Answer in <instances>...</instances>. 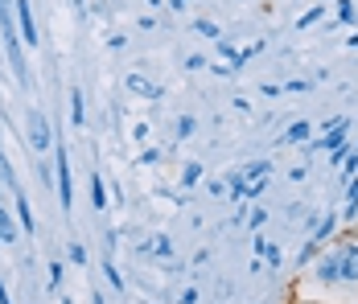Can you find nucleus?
<instances>
[{
    "instance_id": "f257e3e1",
    "label": "nucleus",
    "mask_w": 358,
    "mask_h": 304,
    "mask_svg": "<svg viewBox=\"0 0 358 304\" xmlns=\"http://www.w3.org/2000/svg\"><path fill=\"white\" fill-rule=\"evenodd\" d=\"M268 173H272V161L264 157V161H251L243 169L227 173V189H231V202H251V198H259L264 189H268Z\"/></svg>"
},
{
    "instance_id": "f03ea898",
    "label": "nucleus",
    "mask_w": 358,
    "mask_h": 304,
    "mask_svg": "<svg viewBox=\"0 0 358 304\" xmlns=\"http://www.w3.org/2000/svg\"><path fill=\"white\" fill-rule=\"evenodd\" d=\"M54 177H58V202H62V210L71 214L74 205V185H71V157H66V144L54 136Z\"/></svg>"
},
{
    "instance_id": "7ed1b4c3",
    "label": "nucleus",
    "mask_w": 358,
    "mask_h": 304,
    "mask_svg": "<svg viewBox=\"0 0 358 304\" xmlns=\"http://www.w3.org/2000/svg\"><path fill=\"white\" fill-rule=\"evenodd\" d=\"M25 132H29V148H34V152L54 148V128H50V120H45V111H41V107H34V111H29Z\"/></svg>"
},
{
    "instance_id": "20e7f679",
    "label": "nucleus",
    "mask_w": 358,
    "mask_h": 304,
    "mask_svg": "<svg viewBox=\"0 0 358 304\" xmlns=\"http://www.w3.org/2000/svg\"><path fill=\"white\" fill-rule=\"evenodd\" d=\"M13 17H17V34L25 50H37V21H34V0H13Z\"/></svg>"
},
{
    "instance_id": "39448f33",
    "label": "nucleus",
    "mask_w": 358,
    "mask_h": 304,
    "mask_svg": "<svg viewBox=\"0 0 358 304\" xmlns=\"http://www.w3.org/2000/svg\"><path fill=\"white\" fill-rule=\"evenodd\" d=\"M338 275H342V284H358V243L338 247Z\"/></svg>"
},
{
    "instance_id": "423d86ee",
    "label": "nucleus",
    "mask_w": 358,
    "mask_h": 304,
    "mask_svg": "<svg viewBox=\"0 0 358 304\" xmlns=\"http://www.w3.org/2000/svg\"><path fill=\"white\" fill-rule=\"evenodd\" d=\"M124 87H128V91H132V95H141V99H165V87H161V82H152V78H148V74H128V78H124Z\"/></svg>"
},
{
    "instance_id": "0eeeda50",
    "label": "nucleus",
    "mask_w": 358,
    "mask_h": 304,
    "mask_svg": "<svg viewBox=\"0 0 358 304\" xmlns=\"http://www.w3.org/2000/svg\"><path fill=\"white\" fill-rule=\"evenodd\" d=\"M313 275H317V284H342V275H338V251H322L317 259H313Z\"/></svg>"
},
{
    "instance_id": "6e6552de",
    "label": "nucleus",
    "mask_w": 358,
    "mask_h": 304,
    "mask_svg": "<svg viewBox=\"0 0 358 304\" xmlns=\"http://www.w3.org/2000/svg\"><path fill=\"white\" fill-rule=\"evenodd\" d=\"M338 222H342L338 214H329V218H322V222L313 226V238H309V247H317V251H325V243H329V238L338 235Z\"/></svg>"
},
{
    "instance_id": "1a4fd4ad",
    "label": "nucleus",
    "mask_w": 358,
    "mask_h": 304,
    "mask_svg": "<svg viewBox=\"0 0 358 304\" xmlns=\"http://www.w3.org/2000/svg\"><path fill=\"white\" fill-rule=\"evenodd\" d=\"M141 255H157V259H169V255H173V238H169V235H152L148 243H141Z\"/></svg>"
},
{
    "instance_id": "9d476101",
    "label": "nucleus",
    "mask_w": 358,
    "mask_h": 304,
    "mask_svg": "<svg viewBox=\"0 0 358 304\" xmlns=\"http://www.w3.org/2000/svg\"><path fill=\"white\" fill-rule=\"evenodd\" d=\"M309 136H313V128H309L305 120H296V124H288V128H285L280 144H309Z\"/></svg>"
},
{
    "instance_id": "9b49d317",
    "label": "nucleus",
    "mask_w": 358,
    "mask_h": 304,
    "mask_svg": "<svg viewBox=\"0 0 358 304\" xmlns=\"http://www.w3.org/2000/svg\"><path fill=\"white\" fill-rule=\"evenodd\" d=\"M71 124L74 128L87 124V107H83V91H78V87H71Z\"/></svg>"
},
{
    "instance_id": "f8f14e48",
    "label": "nucleus",
    "mask_w": 358,
    "mask_h": 304,
    "mask_svg": "<svg viewBox=\"0 0 358 304\" xmlns=\"http://www.w3.org/2000/svg\"><path fill=\"white\" fill-rule=\"evenodd\" d=\"M325 13H329V8H325V0H322V4H313V8H305V13L296 17V29H309V25H317Z\"/></svg>"
},
{
    "instance_id": "ddd939ff",
    "label": "nucleus",
    "mask_w": 358,
    "mask_h": 304,
    "mask_svg": "<svg viewBox=\"0 0 358 304\" xmlns=\"http://www.w3.org/2000/svg\"><path fill=\"white\" fill-rule=\"evenodd\" d=\"M91 205H95V210H108V185H103L99 173L91 177Z\"/></svg>"
},
{
    "instance_id": "4468645a",
    "label": "nucleus",
    "mask_w": 358,
    "mask_h": 304,
    "mask_svg": "<svg viewBox=\"0 0 358 304\" xmlns=\"http://www.w3.org/2000/svg\"><path fill=\"white\" fill-rule=\"evenodd\" d=\"M202 177H206V169H202V165H198V161H189V165H185V169H181V189H194V185H198V181H202Z\"/></svg>"
},
{
    "instance_id": "2eb2a0df",
    "label": "nucleus",
    "mask_w": 358,
    "mask_h": 304,
    "mask_svg": "<svg viewBox=\"0 0 358 304\" xmlns=\"http://www.w3.org/2000/svg\"><path fill=\"white\" fill-rule=\"evenodd\" d=\"M17 238V222L8 214V205H0V243H13Z\"/></svg>"
},
{
    "instance_id": "dca6fc26",
    "label": "nucleus",
    "mask_w": 358,
    "mask_h": 304,
    "mask_svg": "<svg viewBox=\"0 0 358 304\" xmlns=\"http://www.w3.org/2000/svg\"><path fill=\"white\" fill-rule=\"evenodd\" d=\"M17 218H21V226H25V231H34L37 222H34V210H29V202H25V194H21V189H17Z\"/></svg>"
},
{
    "instance_id": "f3484780",
    "label": "nucleus",
    "mask_w": 358,
    "mask_h": 304,
    "mask_svg": "<svg viewBox=\"0 0 358 304\" xmlns=\"http://www.w3.org/2000/svg\"><path fill=\"white\" fill-rule=\"evenodd\" d=\"M334 8H338V21H342V25H358V4L355 0H338Z\"/></svg>"
},
{
    "instance_id": "a211bd4d",
    "label": "nucleus",
    "mask_w": 358,
    "mask_h": 304,
    "mask_svg": "<svg viewBox=\"0 0 358 304\" xmlns=\"http://www.w3.org/2000/svg\"><path fill=\"white\" fill-rule=\"evenodd\" d=\"M255 255H259V259H268V263H272V268H276V263H280V251H276V247H272V243H268V238H255Z\"/></svg>"
},
{
    "instance_id": "6ab92c4d",
    "label": "nucleus",
    "mask_w": 358,
    "mask_h": 304,
    "mask_svg": "<svg viewBox=\"0 0 358 304\" xmlns=\"http://www.w3.org/2000/svg\"><path fill=\"white\" fill-rule=\"evenodd\" d=\"M215 50L222 54V58H231V70H235V62H239V45H235L231 37H218V41H215Z\"/></svg>"
},
{
    "instance_id": "aec40b11",
    "label": "nucleus",
    "mask_w": 358,
    "mask_h": 304,
    "mask_svg": "<svg viewBox=\"0 0 358 304\" xmlns=\"http://www.w3.org/2000/svg\"><path fill=\"white\" fill-rule=\"evenodd\" d=\"M194 34H202V37H210V41H218V37H222V29H218L215 21H194Z\"/></svg>"
},
{
    "instance_id": "412c9836",
    "label": "nucleus",
    "mask_w": 358,
    "mask_h": 304,
    "mask_svg": "<svg viewBox=\"0 0 358 304\" xmlns=\"http://www.w3.org/2000/svg\"><path fill=\"white\" fill-rule=\"evenodd\" d=\"M103 275H108V284L115 288V292H124V275L115 271V263H103Z\"/></svg>"
},
{
    "instance_id": "4be33fe9",
    "label": "nucleus",
    "mask_w": 358,
    "mask_h": 304,
    "mask_svg": "<svg viewBox=\"0 0 358 304\" xmlns=\"http://www.w3.org/2000/svg\"><path fill=\"white\" fill-rule=\"evenodd\" d=\"M194 128H198V124H194V115H181V120H178V140H189Z\"/></svg>"
},
{
    "instance_id": "5701e85b",
    "label": "nucleus",
    "mask_w": 358,
    "mask_h": 304,
    "mask_svg": "<svg viewBox=\"0 0 358 304\" xmlns=\"http://www.w3.org/2000/svg\"><path fill=\"white\" fill-rule=\"evenodd\" d=\"M248 222L255 226V231H259V226L268 222V210H264V205H255V210H248Z\"/></svg>"
},
{
    "instance_id": "b1692460",
    "label": "nucleus",
    "mask_w": 358,
    "mask_h": 304,
    "mask_svg": "<svg viewBox=\"0 0 358 304\" xmlns=\"http://www.w3.org/2000/svg\"><path fill=\"white\" fill-rule=\"evenodd\" d=\"M157 161H161V148H144L136 157V165H157Z\"/></svg>"
},
{
    "instance_id": "393cba45",
    "label": "nucleus",
    "mask_w": 358,
    "mask_h": 304,
    "mask_svg": "<svg viewBox=\"0 0 358 304\" xmlns=\"http://www.w3.org/2000/svg\"><path fill=\"white\" fill-rule=\"evenodd\" d=\"M66 255H71V263H87V247H83V243H71Z\"/></svg>"
},
{
    "instance_id": "a878e982",
    "label": "nucleus",
    "mask_w": 358,
    "mask_h": 304,
    "mask_svg": "<svg viewBox=\"0 0 358 304\" xmlns=\"http://www.w3.org/2000/svg\"><path fill=\"white\" fill-rule=\"evenodd\" d=\"M62 263H50V288H62Z\"/></svg>"
},
{
    "instance_id": "bb28decb",
    "label": "nucleus",
    "mask_w": 358,
    "mask_h": 304,
    "mask_svg": "<svg viewBox=\"0 0 358 304\" xmlns=\"http://www.w3.org/2000/svg\"><path fill=\"white\" fill-rule=\"evenodd\" d=\"M206 66H210V62H206L202 54H189V58H185V70H206Z\"/></svg>"
},
{
    "instance_id": "cd10ccee",
    "label": "nucleus",
    "mask_w": 358,
    "mask_h": 304,
    "mask_svg": "<svg viewBox=\"0 0 358 304\" xmlns=\"http://www.w3.org/2000/svg\"><path fill=\"white\" fill-rule=\"evenodd\" d=\"M346 202L358 205V177H350V181H346Z\"/></svg>"
},
{
    "instance_id": "c85d7f7f",
    "label": "nucleus",
    "mask_w": 358,
    "mask_h": 304,
    "mask_svg": "<svg viewBox=\"0 0 358 304\" xmlns=\"http://www.w3.org/2000/svg\"><path fill=\"white\" fill-rule=\"evenodd\" d=\"M305 87H309V82H305V78H292V82H285V87H280V91H288V95H296V91H305Z\"/></svg>"
},
{
    "instance_id": "c756f323",
    "label": "nucleus",
    "mask_w": 358,
    "mask_h": 304,
    "mask_svg": "<svg viewBox=\"0 0 358 304\" xmlns=\"http://www.w3.org/2000/svg\"><path fill=\"white\" fill-rule=\"evenodd\" d=\"M309 177V165H296V169H288V181H305Z\"/></svg>"
},
{
    "instance_id": "7c9ffc66",
    "label": "nucleus",
    "mask_w": 358,
    "mask_h": 304,
    "mask_svg": "<svg viewBox=\"0 0 358 304\" xmlns=\"http://www.w3.org/2000/svg\"><path fill=\"white\" fill-rule=\"evenodd\" d=\"M198 301V288H185V292H181V301L178 304H194Z\"/></svg>"
},
{
    "instance_id": "2f4dec72",
    "label": "nucleus",
    "mask_w": 358,
    "mask_h": 304,
    "mask_svg": "<svg viewBox=\"0 0 358 304\" xmlns=\"http://www.w3.org/2000/svg\"><path fill=\"white\" fill-rule=\"evenodd\" d=\"M132 140H148V124H136L132 128Z\"/></svg>"
},
{
    "instance_id": "473e14b6",
    "label": "nucleus",
    "mask_w": 358,
    "mask_h": 304,
    "mask_svg": "<svg viewBox=\"0 0 358 304\" xmlns=\"http://www.w3.org/2000/svg\"><path fill=\"white\" fill-rule=\"evenodd\" d=\"M185 4H189V0H169V8H173V13H185Z\"/></svg>"
},
{
    "instance_id": "72a5a7b5",
    "label": "nucleus",
    "mask_w": 358,
    "mask_h": 304,
    "mask_svg": "<svg viewBox=\"0 0 358 304\" xmlns=\"http://www.w3.org/2000/svg\"><path fill=\"white\" fill-rule=\"evenodd\" d=\"M0 304H13L8 301V292H4V284H0Z\"/></svg>"
},
{
    "instance_id": "f704fd0d",
    "label": "nucleus",
    "mask_w": 358,
    "mask_h": 304,
    "mask_svg": "<svg viewBox=\"0 0 358 304\" xmlns=\"http://www.w3.org/2000/svg\"><path fill=\"white\" fill-rule=\"evenodd\" d=\"M346 45H350V50H358V34H355V37H346Z\"/></svg>"
},
{
    "instance_id": "c9c22d12",
    "label": "nucleus",
    "mask_w": 358,
    "mask_h": 304,
    "mask_svg": "<svg viewBox=\"0 0 358 304\" xmlns=\"http://www.w3.org/2000/svg\"><path fill=\"white\" fill-rule=\"evenodd\" d=\"M144 4H152V8H161V4H165V0H144Z\"/></svg>"
},
{
    "instance_id": "e433bc0d",
    "label": "nucleus",
    "mask_w": 358,
    "mask_h": 304,
    "mask_svg": "<svg viewBox=\"0 0 358 304\" xmlns=\"http://www.w3.org/2000/svg\"><path fill=\"white\" fill-rule=\"evenodd\" d=\"M74 8H78V13H83V0H74Z\"/></svg>"
},
{
    "instance_id": "4c0bfd02",
    "label": "nucleus",
    "mask_w": 358,
    "mask_h": 304,
    "mask_svg": "<svg viewBox=\"0 0 358 304\" xmlns=\"http://www.w3.org/2000/svg\"><path fill=\"white\" fill-rule=\"evenodd\" d=\"M350 152H355V157H358V144H355V148H350Z\"/></svg>"
},
{
    "instance_id": "58836bf2",
    "label": "nucleus",
    "mask_w": 358,
    "mask_h": 304,
    "mask_svg": "<svg viewBox=\"0 0 358 304\" xmlns=\"http://www.w3.org/2000/svg\"><path fill=\"white\" fill-rule=\"evenodd\" d=\"M0 128H4V120H0Z\"/></svg>"
}]
</instances>
